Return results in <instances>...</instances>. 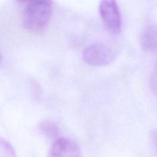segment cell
Listing matches in <instances>:
<instances>
[{
  "label": "cell",
  "mask_w": 157,
  "mask_h": 157,
  "mask_svg": "<svg viewBox=\"0 0 157 157\" xmlns=\"http://www.w3.org/2000/svg\"><path fill=\"white\" fill-rule=\"evenodd\" d=\"M99 12L106 30L113 35L119 34L122 29V18L116 0H101Z\"/></svg>",
  "instance_id": "3"
},
{
  "label": "cell",
  "mask_w": 157,
  "mask_h": 157,
  "mask_svg": "<svg viewBox=\"0 0 157 157\" xmlns=\"http://www.w3.org/2000/svg\"><path fill=\"white\" fill-rule=\"evenodd\" d=\"M150 87L153 93L157 96V61L150 78Z\"/></svg>",
  "instance_id": "8"
},
{
  "label": "cell",
  "mask_w": 157,
  "mask_h": 157,
  "mask_svg": "<svg viewBox=\"0 0 157 157\" xmlns=\"http://www.w3.org/2000/svg\"><path fill=\"white\" fill-rule=\"evenodd\" d=\"M116 58L115 51L105 43L97 42L84 49L82 59L92 67H102L111 64Z\"/></svg>",
  "instance_id": "2"
},
{
  "label": "cell",
  "mask_w": 157,
  "mask_h": 157,
  "mask_svg": "<svg viewBox=\"0 0 157 157\" xmlns=\"http://www.w3.org/2000/svg\"><path fill=\"white\" fill-rule=\"evenodd\" d=\"M20 8L21 24L28 32L40 33L48 25L52 15V0H15Z\"/></svg>",
  "instance_id": "1"
},
{
  "label": "cell",
  "mask_w": 157,
  "mask_h": 157,
  "mask_svg": "<svg viewBox=\"0 0 157 157\" xmlns=\"http://www.w3.org/2000/svg\"><path fill=\"white\" fill-rule=\"evenodd\" d=\"M152 139H153V143H154L157 153V130H153V133H152Z\"/></svg>",
  "instance_id": "9"
},
{
  "label": "cell",
  "mask_w": 157,
  "mask_h": 157,
  "mask_svg": "<svg viewBox=\"0 0 157 157\" xmlns=\"http://www.w3.org/2000/svg\"><path fill=\"white\" fill-rule=\"evenodd\" d=\"M48 157H82V152L76 141L68 137L59 136L52 143Z\"/></svg>",
  "instance_id": "4"
},
{
  "label": "cell",
  "mask_w": 157,
  "mask_h": 157,
  "mask_svg": "<svg viewBox=\"0 0 157 157\" xmlns=\"http://www.w3.org/2000/svg\"><path fill=\"white\" fill-rule=\"evenodd\" d=\"M2 58L1 55H0V64H1V62H2Z\"/></svg>",
  "instance_id": "10"
},
{
  "label": "cell",
  "mask_w": 157,
  "mask_h": 157,
  "mask_svg": "<svg viewBox=\"0 0 157 157\" xmlns=\"http://www.w3.org/2000/svg\"><path fill=\"white\" fill-rule=\"evenodd\" d=\"M39 130L46 138L54 141L60 136V130L55 122L45 120L40 123Z\"/></svg>",
  "instance_id": "6"
},
{
  "label": "cell",
  "mask_w": 157,
  "mask_h": 157,
  "mask_svg": "<svg viewBox=\"0 0 157 157\" xmlns=\"http://www.w3.org/2000/svg\"><path fill=\"white\" fill-rule=\"evenodd\" d=\"M140 46L147 52L157 51V25L147 26L140 35Z\"/></svg>",
  "instance_id": "5"
},
{
  "label": "cell",
  "mask_w": 157,
  "mask_h": 157,
  "mask_svg": "<svg viewBox=\"0 0 157 157\" xmlns=\"http://www.w3.org/2000/svg\"><path fill=\"white\" fill-rule=\"evenodd\" d=\"M0 157H16L12 144L2 137H0Z\"/></svg>",
  "instance_id": "7"
}]
</instances>
